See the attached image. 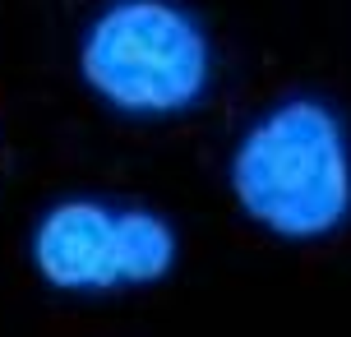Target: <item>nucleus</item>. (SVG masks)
<instances>
[{"mask_svg": "<svg viewBox=\"0 0 351 337\" xmlns=\"http://www.w3.org/2000/svg\"><path fill=\"white\" fill-rule=\"evenodd\" d=\"M231 195L278 240H324L351 217V134L324 97H287L231 153Z\"/></svg>", "mask_w": 351, "mask_h": 337, "instance_id": "obj_1", "label": "nucleus"}, {"mask_svg": "<svg viewBox=\"0 0 351 337\" xmlns=\"http://www.w3.org/2000/svg\"><path fill=\"white\" fill-rule=\"evenodd\" d=\"M213 70L204 23L171 0H111L79 42V74L93 97L134 121L194 111L213 88Z\"/></svg>", "mask_w": 351, "mask_h": 337, "instance_id": "obj_2", "label": "nucleus"}, {"mask_svg": "<svg viewBox=\"0 0 351 337\" xmlns=\"http://www.w3.org/2000/svg\"><path fill=\"white\" fill-rule=\"evenodd\" d=\"M176 227L153 208H111L102 199H65L33 231V264L56 291L153 286L176 268Z\"/></svg>", "mask_w": 351, "mask_h": 337, "instance_id": "obj_3", "label": "nucleus"}]
</instances>
